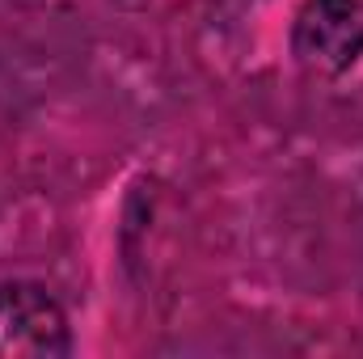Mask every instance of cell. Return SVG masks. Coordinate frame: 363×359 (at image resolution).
<instances>
[{"mask_svg":"<svg viewBox=\"0 0 363 359\" xmlns=\"http://www.w3.org/2000/svg\"><path fill=\"white\" fill-rule=\"evenodd\" d=\"M291 55L313 77H342L363 60V0H300Z\"/></svg>","mask_w":363,"mask_h":359,"instance_id":"2","label":"cell"},{"mask_svg":"<svg viewBox=\"0 0 363 359\" xmlns=\"http://www.w3.org/2000/svg\"><path fill=\"white\" fill-rule=\"evenodd\" d=\"M68 309L34 279H0V359L72 355Z\"/></svg>","mask_w":363,"mask_h":359,"instance_id":"1","label":"cell"}]
</instances>
